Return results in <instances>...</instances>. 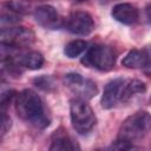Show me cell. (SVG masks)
Returning <instances> with one entry per match:
<instances>
[{
	"label": "cell",
	"mask_w": 151,
	"mask_h": 151,
	"mask_svg": "<svg viewBox=\"0 0 151 151\" xmlns=\"http://www.w3.org/2000/svg\"><path fill=\"white\" fill-rule=\"evenodd\" d=\"M15 111L18 117L37 129H45L50 125V116L40 96L33 90L26 88L15 96Z\"/></svg>",
	"instance_id": "cell-1"
},
{
	"label": "cell",
	"mask_w": 151,
	"mask_h": 151,
	"mask_svg": "<svg viewBox=\"0 0 151 151\" xmlns=\"http://www.w3.org/2000/svg\"><path fill=\"white\" fill-rule=\"evenodd\" d=\"M150 114L146 111H139L127 117L119 127L118 139L134 145L144 139L150 131ZM136 146V145H134Z\"/></svg>",
	"instance_id": "cell-2"
},
{
	"label": "cell",
	"mask_w": 151,
	"mask_h": 151,
	"mask_svg": "<svg viewBox=\"0 0 151 151\" xmlns=\"http://www.w3.org/2000/svg\"><path fill=\"white\" fill-rule=\"evenodd\" d=\"M70 116L73 129L80 134L88 133L97 123V118L92 107L86 103V100L80 98L71 100Z\"/></svg>",
	"instance_id": "cell-3"
},
{
	"label": "cell",
	"mask_w": 151,
	"mask_h": 151,
	"mask_svg": "<svg viewBox=\"0 0 151 151\" xmlns=\"http://www.w3.org/2000/svg\"><path fill=\"white\" fill-rule=\"evenodd\" d=\"M86 67H92L103 72L111 71L116 64V52L106 45H94L87 50L81 59Z\"/></svg>",
	"instance_id": "cell-4"
},
{
	"label": "cell",
	"mask_w": 151,
	"mask_h": 151,
	"mask_svg": "<svg viewBox=\"0 0 151 151\" xmlns=\"http://www.w3.org/2000/svg\"><path fill=\"white\" fill-rule=\"evenodd\" d=\"M35 40V34L31 28L24 26L0 27V44L11 48H24L31 46Z\"/></svg>",
	"instance_id": "cell-5"
},
{
	"label": "cell",
	"mask_w": 151,
	"mask_h": 151,
	"mask_svg": "<svg viewBox=\"0 0 151 151\" xmlns=\"http://www.w3.org/2000/svg\"><path fill=\"white\" fill-rule=\"evenodd\" d=\"M64 83L77 96V98L84 100H88L93 98L98 92L94 81L84 78L79 73H67L64 77Z\"/></svg>",
	"instance_id": "cell-6"
},
{
	"label": "cell",
	"mask_w": 151,
	"mask_h": 151,
	"mask_svg": "<svg viewBox=\"0 0 151 151\" xmlns=\"http://www.w3.org/2000/svg\"><path fill=\"white\" fill-rule=\"evenodd\" d=\"M65 26L67 31L77 35H88L94 29V22L92 17L84 11H76L70 14Z\"/></svg>",
	"instance_id": "cell-7"
},
{
	"label": "cell",
	"mask_w": 151,
	"mask_h": 151,
	"mask_svg": "<svg viewBox=\"0 0 151 151\" xmlns=\"http://www.w3.org/2000/svg\"><path fill=\"white\" fill-rule=\"evenodd\" d=\"M124 83H125L124 78H116L106 84L100 100L103 109L109 110L114 107L117 104L122 103Z\"/></svg>",
	"instance_id": "cell-8"
},
{
	"label": "cell",
	"mask_w": 151,
	"mask_h": 151,
	"mask_svg": "<svg viewBox=\"0 0 151 151\" xmlns=\"http://www.w3.org/2000/svg\"><path fill=\"white\" fill-rule=\"evenodd\" d=\"M34 19L35 21L50 29H55L61 26V18L57 9L51 5H40L34 9Z\"/></svg>",
	"instance_id": "cell-9"
},
{
	"label": "cell",
	"mask_w": 151,
	"mask_h": 151,
	"mask_svg": "<svg viewBox=\"0 0 151 151\" xmlns=\"http://www.w3.org/2000/svg\"><path fill=\"white\" fill-rule=\"evenodd\" d=\"M111 15L114 20L124 25H133L139 19V12L137 7L127 2H122L116 5L112 8Z\"/></svg>",
	"instance_id": "cell-10"
},
{
	"label": "cell",
	"mask_w": 151,
	"mask_h": 151,
	"mask_svg": "<svg viewBox=\"0 0 151 151\" xmlns=\"http://www.w3.org/2000/svg\"><path fill=\"white\" fill-rule=\"evenodd\" d=\"M150 64L149 53L146 50H132L122 60V65L127 68H144Z\"/></svg>",
	"instance_id": "cell-11"
},
{
	"label": "cell",
	"mask_w": 151,
	"mask_h": 151,
	"mask_svg": "<svg viewBox=\"0 0 151 151\" xmlns=\"http://www.w3.org/2000/svg\"><path fill=\"white\" fill-rule=\"evenodd\" d=\"M76 149H78L77 144L73 143L71 137L63 127L54 131L52 136V143L50 146L51 151H66V150H76Z\"/></svg>",
	"instance_id": "cell-12"
},
{
	"label": "cell",
	"mask_w": 151,
	"mask_h": 151,
	"mask_svg": "<svg viewBox=\"0 0 151 151\" xmlns=\"http://www.w3.org/2000/svg\"><path fill=\"white\" fill-rule=\"evenodd\" d=\"M146 91V85L144 81L138 79H125L124 87H123V97L122 103L127 101L136 94L144 93Z\"/></svg>",
	"instance_id": "cell-13"
},
{
	"label": "cell",
	"mask_w": 151,
	"mask_h": 151,
	"mask_svg": "<svg viewBox=\"0 0 151 151\" xmlns=\"http://www.w3.org/2000/svg\"><path fill=\"white\" fill-rule=\"evenodd\" d=\"M19 64L28 70H39L44 65V57L38 51H31L20 57Z\"/></svg>",
	"instance_id": "cell-14"
},
{
	"label": "cell",
	"mask_w": 151,
	"mask_h": 151,
	"mask_svg": "<svg viewBox=\"0 0 151 151\" xmlns=\"http://www.w3.org/2000/svg\"><path fill=\"white\" fill-rule=\"evenodd\" d=\"M86 48H87V42L85 40L76 39V40H72V41H70L68 44L65 45L64 53H65L66 57L72 59V58H76V57L80 55Z\"/></svg>",
	"instance_id": "cell-15"
},
{
	"label": "cell",
	"mask_w": 151,
	"mask_h": 151,
	"mask_svg": "<svg viewBox=\"0 0 151 151\" xmlns=\"http://www.w3.org/2000/svg\"><path fill=\"white\" fill-rule=\"evenodd\" d=\"M33 84L42 91H52L55 87L53 77L51 76H40L33 79Z\"/></svg>",
	"instance_id": "cell-16"
},
{
	"label": "cell",
	"mask_w": 151,
	"mask_h": 151,
	"mask_svg": "<svg viewBox=\"0 0 151 151\" xmlns=\"http://www.w3.org/2000/svg\"><path fill=\"white\" fill-rule=\"evenodd\" d=\"M14 48H11L8 46L0 44V63H7L13 57Z\"/></svg>",
	"instance_id": "cell-17"
},
{
	"label": "cell",
	"mask_w": 151,
	"mask_h": 151,
	"mask_svg": "<svg viewBox=\"0 0 151 151\" xmlns=\"http://www.w3.org/2000/svg\"><path fill=\"white\" fill-rule=\"evenodd\" d=\"M110 147L111 149H117V150H131V149H136L134 145L129 144V143L123 142V140H119V139H117Z\"/></svg>",
	"instance_id": "cell-18"
}]
</instances>
